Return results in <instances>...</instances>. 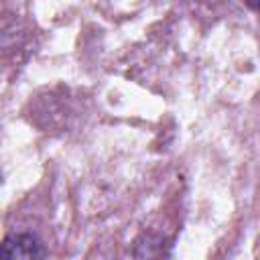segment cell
Returning a JSON list of instances; mask_svg holds the SVG:
<instances>
[{
  "mask_svg": "<svg viewBox=\"0 0 260 260\" xmlns=\"http://www.w3.org/2000/svg\"><path fill=\"white\" fill-rule=\"evenodd\" d=\"M0 260H45V252L35 236L14 234L2 242Z\"/></svg>",
  "mask_w": 260,
  "mask_h": 260,
  "instance_id": "cell-1",
  "label": "cell"
}]
</instances>
